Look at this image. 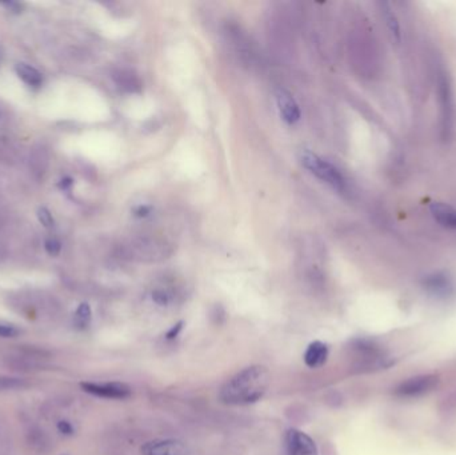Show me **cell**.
Wrapping results in <instances>:
<instances>
[{"instance_id":"obj_1","label":"cell","mask_w":456,"mask_h":455,"mask_svg":"<svg viewBox=\"0 0 456 455\" xmlns=\"http://www.w3.org/2000/svg\"><path fill=\"white\" fill-rule=\"evenodd\" d=\"M271 376L267 367L255 364L246 367L230 378L219 392L221 403L230 406H247L260 401L267 392Z\"/></svg>"},{"instance_id":"obj_2","label":"cell","mask_w":456,"mask_h":455,"mask_svg":"<svg viewBox=\"0 0 456 455\" xmlns=\"http://www.w3.org/2000/svg\"><path fill=\"white\" fill-rule=\"evenodd\" d=\"M300 162L307 170L314 173L315 176L329 183L333 189L342 191L346 187V180L342 173L333 164H331L330 162L317 157L314 153L303 150L300 153Z\"/></svg>"},{"instance_id":"obj_3","label":"cell","mask_w":456,"mask_h":455,"mask_svg":"<svg viewBox=\"0 0 456 455\" xmlns=\"http://www.w3.org/2000/svg\"><path fill=\"white\" fill-rule=\"evenodd\" d=\"M439 99H441V137L448 139L453 135L455 126V105L448 78L439 75Z\"/></svg>"},{"instance_id":"obj_4","label":"cell","mask_w":456,"mask_h":455,"mask_svg":"<svg viewBox=\"0 0 456 455\" xmlns=\"http://www.w3.org/2000/svg\"><path fill=\"white\" fill-rule=\"evenodd\" d=\"M80 387L83 392L106 399H126L131 396V387L122 382H106V383L81 382Z\"/></svg>"},{"instance_id":"obj_5","label":"cell","mask_w":456,"mask_h":455,"mask_svg":"<svg viewBox=\"0 0 456 455\" xmlns=\"http://www.w3.org/2000/svg\"><path fill=\"white\" fill-rule=\"evenodd\" d=\"M287 455H317L315 440L298 429H290L284 437Z\"/></svg>"},{"instance_id":"obj_6","label":"cell","mask_w":456,"mask_h":455,"mask_svg":"<svg viewBox=\"0 0 456 455\" xmlns=\"http://www.w3.org/2000/svg\"><path fill=\"white\" fill-rule=\"evenodd\" d=\"M439 378L432 374L419 376V377L409 378L402 382L396 389L395 394L399 396H419L427 392H432L438 386Z\"/></svg>"},{"instance_id":"obj_7","label":"cell","mask_w":456,"mask_h":455,"mask_svg":"<svg viewBox=\"0 0 456 455\" xmlns=\"http://www.w3.org/2000/svg\"><path fill=\"white\" fill-rule=\"evenodd\" d=\"M143 455H189V446L179 440H154L146 442Z\"/></svg>"},{"instance_id":"obj_8","label":"cell","mask_w":456,"mask_h":455,"mask_svg":"<svg viewBox=\"0 0 456 455\" xmlns=\"http://www.w3.org/2000/svg\"><path fill=\"white\" fill-rule=\"evenodd\" d=\"M423 286L431 295L437 298H448L454 293V284L451 279L441 272L428 275L423 281Z\"/></svg>"},{"instance_id":"obj_9","label":"cell","mask_w":456,"mask_h":455,"mask_svg":"<svg viewBox=\"0 0 456 455\" xmlns=\"http://www.w3.org/2000/svg\"><path fill=\"white\" fill-rule=\"evenodd\" d=\"M276 102L284 122H287L288 125H295L297 122H299V106L292 98V95L285 90H279L276 93Z\"/></svg>"},{"instance_id":"obj_10","label":"cell","mask_w":456,"mask_h":455,"mask_svg":"<svg viewBox=\"0 0 456 455\" xmlns=\"http://www.w3.org/2000/svg\"><path fill=\"white\" fill-rule=\"evenodd\" d=\"M327 358H329V347L319 341L313 342L304 353V363L310 369L322 367L327 362Z\"/></svg>"},{"instance_id":"obj_11","label":"cell","mask_w":456,"mask_h":455,"mask_svg":"<svg viewBox=\"0 0 456 455\" xmlns=\"http://www.w3.org/2000/svg\"><path fill=\"white\" fill-rule=\"evenodd\" d=\"M430 211L441 226L456 230V210L454 207L443 203H432L430 206Z\"/></svg>"},{"instance_id":"obj_12","label":"cell","mask_w":456,"mask_h":455,"mask_svg":"<svg viewBox=\"0 0 456 455\" xmlns=\"http://www.w3.org/2000/svg\"><path fill=\"white\" fill-rule=\"evenodd\" d=\"M15 71L17 77L22 79L26 84H29L30 87H39L43 83L42 74L36 68H33L29 64H16Z\"/></svg>"},{"instance_id":"obj_13","label":"cell","mask_w":456,"mask_h":455,"mask_svg":"<svg viewBox=\"0 0 456 455\" xmlns=\"http://www.w3.org/2000/svg\"><path fill=\"white\" fill-rule=\"evenodd\" d=\"M382 13H383L386 24H387L388 30L391 32L393 39L396 42H400V26H399L398 17L393 14V10L390 8V4L388 3H383L382 4Z\"/></svg>"},{"instance_id":"obj_14","label":"cell","mask_w":456,"mask_h":455,"mask_svg":"<svg viewBox=\"0 0 456 455\" xmlns=\"http://www.w3.org/2000/svg\"><path fill=\"white\" fill-rule=\"evenodd\" d=\"M91 307L88 303H80L75 315H74V326L78 330H84L88 327L91 322Z\"/></svg>"},{"instance_id":"obj_15","label":"cell","mask_w":456,"mask_h":455,"mask_svg":"<svg viewBox=\"0 0 456 455\" xmlns=\"http://www.w3.org/2000/svg\"><path fill=\"white\" fill-rule=\"evenodd\" d=\"M27 386H29V382L23 378L0 377V392L24 389Z\"/></svg>"},{"instance_id":"obj_16","label":"cell","mask_w":456,"mask_h":455,"mask_svg":"<svg viewBox=\"0 0 456 455\" xmlns=\"http://www.w3.org/2000/svg\"><path fill=\"white\" fill-rule=\"evenodd\" d=\"M119 78H120V82H119L120 87L126 88L128 91H135V90H139L141 88L139 79L136 78L132 72H125V71H122L120 75H119Z\"/></svg>"},{"instance_id":"obj_17","label":"cell","mask_w":456,"mask_h":455,"mask_svg":"<svg viewBox=\"0 0 456 455\" xmlns=\"http://www.w3.org/2000/svg\"><path fill=\"white\" fill-rule=\"evenodd\" d=\"M22 334V330L16 327L15 325L0 322V338H16Z\"/></svg>"},{"instance_id":"obj_18","label":"cell","mask_w":456,"mask_h":455,"mask_svg":"<svg viewBox=\"0 0 456 455\" xmlns=\"http://www.w3.org/2000/svg\"><path fill=\"white\" fill-rule=\"evenodd\" d=\"M38 219H39V222H40L45 227H47V229H51V227L55 226L54 217H52V214L49 213V210L46 208V207H40V208L38 210Z\"/></svg>"},{"instance_id":"obj_19","label":"cell","mask_w":456,"mask_h":455,"mask_svg":"<svg viewBox=\"0 0 456 455\" xmlns=\"http://www.w3.org/2000/svg\"><path fill=\"white\" fill-rule=\"evenodd\" d=\"M45 249H46V252H47L49 255L56 256V255H59L61 252H62V245H61V242H59L58 239H55V238H48L47 240L45 242Z\"/></svg>"},{"instance_id":"obj_20","label":"cell","mask_w":456,"mask_h":455,"mask_svg":"<svg viewBox=\"0 0 456 455\" xmlns=\"http://www.w3.org/2000/svg\"><path fill=\"white\" fill-rule=\"evenodd\" d=\"M58 430L63 435H74V433H75L74 426H72L71 422H68V421H59L58 422Z\"/></svg>"},{"instance_id":"obj_21","label":"cell","mask_w":456,"mask_h":455,"mask_svg":"<svg viewBox=\"0 0 456 455\" xmlns=\"http://www.w3.org/2000/svg\"><path fill=\"white\" fill-rule=\"evenodd\" d=\"M182 329H183V322H178L176 325H173V327L167 331V334H166V338H167L168 341L175 339V338H176L179 334H180Z\"/></svg>"},{"instance_id":"obj_22","label":"cell","mask_w":456,"mask_h":455,"mask_svg":"<svg viewBox=\"0 0 456 455\" xmlns=\"http://www.w3.org/2000/svg\"><path fill=\"white\" fill-rule=\"evenodd\" d=\"M152 299H154V302H155L157 304H159V306H166V304L168 303V297H167V294L163 293V291H155V293L152 294Z\"/></svg>"},{"instance_id":"obj_23","label":"cell","mask_w":456,"mask_h":455,"mask_svg":"<svg viewBox=\"0 0 456 455\" xmlns=\"http://www.w3.org/2000/svg\"><path fill=\"white\" fill-rule=\"evenodd\" d=\"M0 6L6 7L11 13H20V10H22V4L16 3V1H4V3H0Z\"/></svg>"},{"instance_id":"obj_24","label":"cell","mask_w":456,"mask_h":455,"mask_svg":"<svg viewBox=\"0 0 456 455\" xmlns=\"http://www.w3.org/2000/svg\"><path fill=\"white\" fill-rule=\"evenodd\" d=\"M74 185V180L71 179V178H68V176H65V178H63L62 180H61V183H59V187L62 190H68L71 186Z\"/></svg>"}]
</instances>
